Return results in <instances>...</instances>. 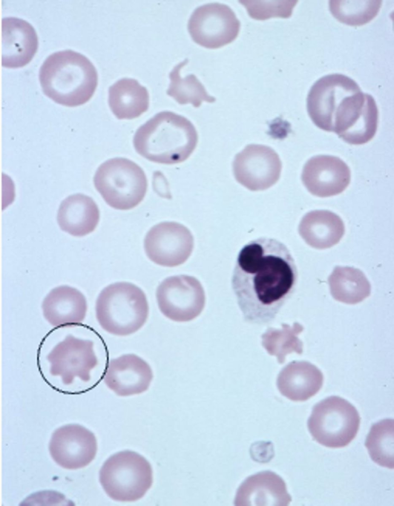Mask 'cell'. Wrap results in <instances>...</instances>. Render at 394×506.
I'll use <instances>...</instances> for the list:
<instances>
[{
    "label": "cell",
    "instance_id": "cell-1",
    "mask_svg": "<svg viewBox=\"0 0 394 506\" xmlns=\"http://www.w3.org/2000/svg\"><path fill=\"white\" fill-rule=\"evenodd\" d=\"M295 260L287 246L274 238L249 241L240 251L231 285L245 321L271 322L293 293L298 280Z\"/></svg>",
    "mask_w": 394,
    "mask_h": 506
},
{
    "label": "cell",
    "instance_id": "cell-2",
    "mask_svg": "<svg viewBox=\"0 0 394 506\" xmlns=\"http://www.w3.org/2000/svg\"><path fill=\"white\" fill-rule=\"evenodd\" d=\"M306 107L317 127L334 132L349 144H365L376 134L378 110L374 99L345 75L333 74L318 80L308 92Z\"/></svg>",
    "mask_w": 394,
    "mask_h": 506
},
{
    "label": "cell",
    "instance_id": "cell-3",
    "mask_svg": "<svg viewBox=\"0 0 394 506\" xmlns=\"http://www.w3.org/2000/svg\"><path fill=\"white\" fill-rule=\"evenodd\" d=\"M44 93L59 104L74 107L92 96L98 83L95 67L85 55L70 49L49 55L40 69Z\"/></svg>",
    "mask_w": 394,
    "mask_h": 506
},
{
    "label": "cell",
    "instance_id": "cell-4",
    "mask_svg": "<svg viewBox=\"0 0 394 506\" xmlns=\"http://www.w3.org/2000/svg\"><path fill=\"white\" fill-rule=\"evenodd\" d=\"M198 139L196 128L189 120L174 112L163 111L138 128L133 143L136 151L145 159L174 164L189 157Z\"/></svg>",
    "mask_w": 394,
    "mask_h": 506
},
{
    "label": "cell",
    "instance_id": "cell-5",
    "mask_svg": "<svg viewBox=\"0 0 394 506\" xmlns=\"http://www.w3.org/2000/svg\"><path fill=\"white\" fill-rule=\"evenodd\" d=\"M96 317L110 334L120 336L132 334L145 323L149 306L144 292L128 282H117L105 287L96 302Z\"/></svg>",
    "mask_w": 394,
    "mask_h": 506
},
{
    "label": "cell",
    "instance_id": "cell-6",
    "mask_svg": "<svg viewBox=\"0 0 394 506\" xmlns=\"http://www.w3.org/2000/svg\"><path fill=\"white\" fill-rule=\"evenodd\" d=\"M93 182L106 203L113 208L127 210L144 199L147 180L142 169L123 158L109 159L97 169Z\"/></svg>",
    "mask_w": 394,
    "mask_h": 506
},
{
    "label": "cell",
    "instance_id": "cell-7",
    "mask_svg": "<svg viewBox=\"0 0 394 506\" xmlns=\"http://www.w3.org/2000/svg\"><path fill=\"white\" fill-rule=\"evenodd\" d=\"M99 480L112 499L134 502L143 497L151 487L152 469L149 463L138 453L122 451L105 461L99 472Z\"/></svg>",
    "mask_w": 394,
    "mask_h": 506
},
{
    "label": "cell",
    "instance_id": "cell-8",
    "mask_svg": "<svg viewBox=\"0 0 394 506\" xmlns=\"http://www.w3.org/2000/svg\"><path fill=\"white\" fill-rule=\"evenodd\" d=\"M360 422L354 406L344 398L332 396L314 405L307 426L318 443L338 448L347 446L355 438Z\"/></svg>",
    "mask_w": 394,
    "mask_h": 506
},
{
    "label": "cell",
    "instance_id": "cell-9",
    "mask_svg": "<svg viewBox=\"0 0 394 506\" xmlns=\"http://www.w3.org/2000/svg\"><path fill=\"white\" fill-rule=\"evenodd\" d=\"M156 298L163 314L175 322L191 321L202 311L205 295L200 282L185 275L171 276L158 287Z\"/></svg>",
    "mask_w": 394,
    "mask_h": 506
},
{
    "label": "cell",
    "instance_id": "cell-10",
    "mask_svg": "<svg viewBox=\"0 0 394 506\" xmlns=\"http://www.w3.org/2000/svg\"><path fill=\"white\" fill-rule=\"evenodd\" d=\"M240 24L228 6L213 3L197 7L191 14L188 30L192 40L208 48L220 47L237 37Z\"/></svg>",
    "mask_w": 394,
    "mask_h": 506
},
{
    "label": "cell",
    "instance_id": "cell-11",
    "mask_svg": "<svg viewBox=\"0 0 394 506\" xmlns=\"http://www.w3.org/2000/svg\"><path fill=\"white\" fill-rule=\"evenodd\" d=\"M282 163L271 147L249 144L237 154L233 162V171L238 182L248 189L262 191L268 189L279 180Z\"/></svg>",
    "mask_w": 394,
    "mask_h": 506
},
{
    "label": "cell",
    "instance_id": "cell-12",
    "mask_svg": "<svg viewBox=\"0 0 394 506\" xmlns=\"http://www.w3.org/2000/svg\"><path fill=\"white\" fill-rule=\"evenodd\" d=\"M148 258L157 264L172 267L184 263L193 248V237L184 225L163 222L152 227L144 239Z\"/></svg>",
    "mask_w": 394,
    "mask_h": 506
},
{
    "label": "cell",
    "instance_id": "cell-13",
    "mask_svg": "<svg viewBox=\"0 0 394 506\" xmlns=\"http://www.w3.org/2000/svg\"><path fill=\"white\" fill-rule=\"evenodd\" d=\"M93 347L92 341L67 336L47 357L50 364V374L60 376L65 385L71 384L76 377L89 381L90 372L98 364Z\"/></svg>",
    "mask_w": 394,
    "mask_h": 506
},
{
    "label": "cell",
    "instance_id": "cell-14",
    "mask_svg": "<svg viewBox=\"0 0 394 506\" xmlns=\"http://www.w3.org/2000/svg\"><path fill=\"white\" fill-rule=\"evenodd\" d=\"M53 460L60 466L75 469L88 465L97 451L96 438L90 431L78 424H68L53 433L49 445Z\"/></svg>",
    "mask_w": 394,
    "mask_h": 506
},
{
    "label": "cell",
    "instance_id": "cell-15",
    "mask_svg": "<svg viewBox=\"0 0 394 506\" xmlns=\"http://www.w3.org/2000/svg\"><path fill=\"white\" fill-rule=\"evenodd\" d=\"M302 180L312 194L320 197H330L341 193L349 186L350 170L338 157L316 156L305 164Z\"/></svg>",
    "mask_w": 394,
    "mask_h": 506
},
{
    "label": "cell",
    "instance_id": "cell-16",
    "mask_svg": "<svg viewBox=\"0 0 394 506\" xmlns=\"http://www.w3.org/2000/svg\"><path fill=\"white\" fill-rule=\"evenodd\" d=\"M153 377L152 369L145 361L129 354L110 361L104 381L117 395L127 396L146 391Z\"/></svg>",
    "mask_w": 394,
    "mask_h": 506
},
{
    "label": "cell",
    "instance_id": "cell-17",
    "mask_svg": "<svg viewBox=\"0 0 394 506\" xmlns=\"http://www.w3.org/2000/svg\"><path fill=\"white\" fill-rule=\"evenodd\" d=\"M1 27V65L11 68L26 65L38 49L35 29L27 21L13 17L2 18Z\"/></svg>",
    "mask_w": 394,
    "mask_h": 506
},
{
    "label": "cell",
    "instance_id": "cell-18",
    "mask_svg": "<svg viewBox=\"0 0 394 506\" xmlns=\"http://www.w3.org/2000/svg\"><path fill=\"white\" fill-rule=\"evenodd\" d=\"M292 500L282 478L265 471L248 477L237 490V506H286Z\"/></svg>",
    "mask_w": 394,
    "mask_h": 506
},
{
    "label": "cell",
    "instance_id": "cell-19",
    "mask_svg": "<svg viewBox=\"0 0 394 506\" xmlns=\"http://www.w3.org/2000/svg\"><path fill=\"white\" fill-rule=\"evenodd\" d=\"M45 319L52 326H70L85 319L87 304L85 296L78 290L61 286L52 290L42 303Z\"/></svg>",
    "mask_w": 394,
    "mask_h": 506
},
{
    "label": "cell",
    "instance_id": "cell-20",
    "mask_svg": "<svg viewBox=\"0 0 394 506\" xmlns=\"http://www.w3.org/2000/svg\"><path fill=\"white\" fill-rule=\"evenodd\" d=\"M323 376L315 366L306 361H293L280 372L277 385L280 393L294 401H304L321 388Z\"/></svg>",
    "mask_w": 394,
    "mask_h": 506
},
{
    "label": "cell",
    "instance_id": "cell-21",
    "mask_svg": "<svg viewBox=\"0 0 394 506\" xmlns=\"http://www.w3.org/2000/svg\"><path fill=\"white\" fill-rule=\"evenodd\" d=\"M99 216L98 208L91 198L76 194L61 202L57 219L62 230L73 236L81 237L94 231Z\"/></svg>",
    "mask_w": 394,
    "mask_h": 506
},
{
    "label": "cell",
    "instance_id": "cell-22",
    "mask_svg": "<svg viewBox=\"0 0 394 506\" xmlns=\"http://www.w3.org/2000/svg\"><path fill=\"white\" fill-rule=\"evenodd\" d=\"M108 103L118 119H132L148 110L149 93L137 80L123 78L109 87Z\"/></svg>",
    "mask_w": 394,
    "mask_h": 506
},
{
    "label": "cell",
    "instance_id": "cell-23",
    "mask_svg": "<svg viewBox=\"0 0 394 506\" xmlns=\"http://www.w3.org/2000/svg\"><path fill=\"white\" fill-rule=\"evenodd\" d=\"M188 60L176 65L170 73L171 81L167 94L173 97L179 104L191 103L195 107H199L203 101L214 102L216 98L208 94L203 85L193 74H190L184 78L180 75V70Z\"/></svg>",
    "mask_w": 394,
    "mask_h": 506
},
{
    "label": "cell",
    "instance_id": "cell-24",
    "mask_svg": "<svg viewBox=\"0 0 394 506\" xmlns=\"http://www.w3.org/2000/svg\"><path fill=\"white\" fill-rule=\"evenodd\" d=\"M394 426L391 419L381 420L371 427L365 445L372 460L382 466L393 469Z\"/></svg>",
    "mask_w": 394,
    "mask_h": 506
},
{
    "label": "cell",
    "instance_id": "cell-25",
    "mask_svg": "<svg viewBox=\"0 0 394 506\" xmlns=\"http://www.w3.org/2000/svg\"><path fill=\"white\" fill-rule=\"evenodd\" d=\"M303 330L298 323L292 326L282 324L281 330L269 328L262 337L263 345L270 355L277 356L279 363H283L287 354L303 352V342L298 336Z\"/></svg>",
    "mask_w": 394,
    "mask_h": 506
},
{
    "label": "cell",
    "instance_id": "cell-26",
    "mask_svg": "<svg viewBox=\"0 0 394 506\" xmlns=\"http://www.w3.org/2000/svg\"><path fill=\"white\" fill-rule=\"evenodd\" d=\"M382 0H330L329 8L339 21L350 26H360L378 14Z\"/></svg>",
    "mask_w": 394,
    "mask_h": 506
},
{
    "label": "cell",
    "instance_id": "cell-27",
    "mask_svg": "<svg viewBox=\"0 0 394 506\" xmlns=\"http://www.w3.org/2000/svg\"><path fill=\"white\" fill-rule=\"evenodd\" d=\"M253 19L264 20L271 17L289 18L298 0H240Z\"/></svg>",
    "mask_w": 394,
    "mask_h": 506
}]
</instances>
